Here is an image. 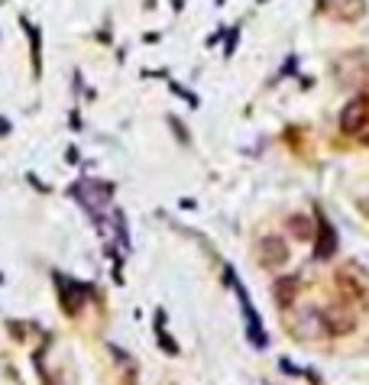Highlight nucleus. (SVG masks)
Returning a JSON list of instances; mask_svg holds the SVG:
<instances>
[{"instance_id":"f03ea898","label":"nucleus","mask_w":369,"mask_h":385,"mask_svg":"<svg viewBox=\"0 0 369 385\" xmlns=\"http://www.w3.org/2000/svg\"><path fill=\"white\" fill-rule=\"evenodd\" d=\"M337 285L347 295V301H357V305L369 307V276L363 272V266H357V262L343 266L337 272Z\"/></svg>"},{"instance_id":"f8f14e48","label":"nucleus","mask_w":369,"mask_h":385,"mask_svg":"<svg viewBox=\"0 0 369 385\" xmlns=\"http://www.w3.org/2000/svg\"><path fill=\"white\" fill-rule=\"evenodd\" d=\"M7 129H10V127H7V120H0V136H3Z\"/></svg>"},{"instance_id":"0eeeda50","label":"nucleus","mask_w":369,"mask_h":385,"mask_svg":"<svg viewBox=\"0 0 369 385\" xmlns=\"http://www.w3.org/2000/svg\"><path fill=\"white\" fill-rule=\"evenodd\" d=\"M237 292H240V305H243V314H246V330H250L253 346H266V334H262V321L256 317V311H253L250 295H246V292H243L240 285H237Z\"/></svg>"},{"instance_id":"9d476101","label":"nucleus","mask_w":369,"mask_h":385,"mask_svg":"<svg viewBox=\"0 0 369 385\" xmlns=\"http://www.w3.org/2000/svg\"><path fill=\"white\" fill-rule=\"evenodd\" d=\"M334 13H337L340 20L357 23V20H363V13H366V0H337Z\"/></svg>"},{"instance_id":"7ed1b4c3","label":"nucleus","mask_w":369,"mask_h":385,"mask_svg":"<svg viewBox=\"0 0 369 385\" xmlns=\"http://www.w3.org/2000/svg\"><path fill=\"white\" fill-rule=\"evenodd\" d=\"M321 314H324V330H327L330 337H350L357 330V311L350 305H343V301L327 305Z\"/></svg>"},{"instance_id":"39448f33","label":"nucleus","mask_w":369,"mask_h":385,"mask_svg":"<svg viewBox=\"0 0 369 385\" xmlns=\"http://www.w3.org/2000/svg\"><path fill=\"white\" fill-rule=\"evenodd\" d=\"M256 253H260V266L262 269H282L289 262V247L282 237H262L256 243Z\"/></svg>"},{"instance_id":"9b49d317","label":"nucleus","mask_w":369,"mask_h":385,"mask_svg":"<svg viewBox=\"0 0 369 385\" xmlns=\"http://www.w3.org/2000/svg\"><path fill=\"white\" fill-rule=\"evenodd\" d=\"M289 233L295 240H301V243H308V240L314 237V224H311V217H305V214H295V217H289Z\"/></svg>"},{"instance_id":"f257e3e1","label":"nucleus","mask_w":369,"mask_h":385,"mask_svg":"<svg viewBox=\"0 0 369 385\" xmlns=\"http://www.w3.org/2000/svg\"><path fill=\"white\" fill-rule=\"evenodd\" d=\"M289 327H291V337H298V340H318L321 334H327L324 330V314H321L318 305H298Z\"/></svg>"},{"instance_id":"20e7f679","label":"nucleus","mask_w":369,"mask_h":385,"mask_svg":"<svg viewBox=\"0 0 369 385\" xmlns=\"http://www.w3.org/2000/svg\"><path fill=\"white\" fill-rule=\"evenodd\" d=\"M369 123V98L366 94H357V98H350L340 110V129L350 133V136H357L359 129Z\"/></svg>"},{"instance_id":"ddd939ff","label":"nucleus","mask_w":369,"mask_h":385,"mask_svg":"<svg viewBox=\"0 0 369 385\" xmlns=\"http://www.w3.org/2000/svg\"><path fill=\"white\" fill-rule=\"evenodd\" d=\"M0 282H3V278H0Z\"/></svg>"},{"instance_id":"423d86ee","label":"nucleus","mask_w":369,"mask_h":385,"mask_svg":"<svg viewBox=\"0 0 369 385\" xmlns=\"http://www.w3.org/2000/svg\"><path fill=\"white\" fill-rule=\"evenodd\" d=\"M337 230L324 214H318V247H314V259H330L337 253Z\"/></svg>"},{"instance_id":"6e6552de","label":"nucleus","mask_w":369,"mask_h":385,"mask_svg":"<svg viewBox=\"0 0 369 385\" xmlns=\"http://www.w3.org/2000/svg\"><path fill=\"white\" fill-rule=\"evenodd\" d=\"M55 285H59V292H62V305H65V311H69V314H78V311H81V298H84V288L75 285V282H69L65 276L55 278Z\"/></svg>"},{"instance_id":"1a4fd4ad","label":"nucleus","mask_w":369,"mask_h":385,"mask_svg":"<svg viewBox=\"0 0 369 385\" xmlns=\"http://www.w3.org/2000/svg\"><path fill=\"white\" fill-rule=\"evenodd\" d=\"M272 295H276V305H279V307H291V305H295V295H298V278H295V276L276 278Z\"/></svg>"}]
</instances>
